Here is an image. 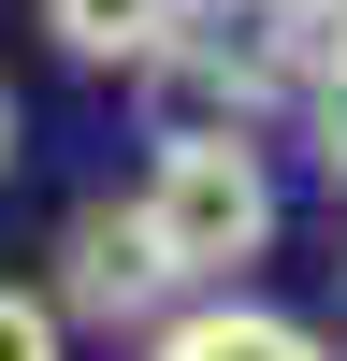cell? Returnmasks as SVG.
<instances>
[{
  "mask_svg": "<svg viewBox=\"0 0 347 361\" xmlns=\"http://www.w3.org/2000/svg\"><path fill=\"white\" fill-rule=\"evenodd\" d=\"M44 29L87 73H174V44L202 29V0H44Z\"/></svg>",
  "mask_w": 347,
  "mask_h": 361,
  "instance_id": "cell-3",
  "label": "cell"
},
{
  "mask_svg": "<svg viewBox=\"0 0 347 361\" xmlns=\"http://www.w3.org/2000/svg\"><path fill=\"white\" fill-rule=\"evenodd\" d=\"M304 130H318V159L347 188V29H318V58H304Z\"/></svg>",
  "mask_w": 347,
  "mask_h": 361,
  "instance_id": "cell-5",
  "label": "cell"
},
{
  "mask_svg": "<svg viewBox=\"0 0 347 361\" xmlns=\"http://www.w3.org/2000/svg\"><path fill=\"white\" fill-rule=\"evenodd\" d=\"M0 361H73V318H58V289H0Z\"/></svg>",
  "mask_w": 347,
  "mask_h": 361,
  "instance_id": "cell-6",
  "label": "cell"
},
{
  "mask_svg": "<svg viewBox=\"0 0 347 361\" xmlns=\"http://www.w3.org/2000/svg\"><path fill=\"white\" fill-rule=\"evenodd\" d=\"M145 361H333L304 333V318H275V304H246V289H202L174 333H145Z\"/></svg>",
  "mask_w": 347,
  "mask_h": 361,
  "instance_id": "cell-4",
  "label": "cell"
},
{
  "mask_svg": "<svg viewBox=\"0 0 347 361\" xmlns=\"http://www.w3.org/2000/svg\"><path fill=\"white\" fill-rule=\"evenodd\" d=\"M145 217H159V246H174V275L188 289H231L260 246H275V159H260L246 130H159V159H145Z\"/></svg>",
  "mask_w": 347,
  "mask_h": 361,
  "instance_id": "cell-1",
  "label": "cell"
},
{
  "mask_svg": "<svg viewBox=\"0 0 347 361\" xmlns=\"http://www.w3.org/2000/svg\"><path fill=\"white\" fill-rule=\"evenodd\" d=\"M333 217H347V188H333Z\"/></svg>",
  "mask_w": 347,
  "mask_h": 361,
  "instance_id": "cell-9",
  "label": "cell"
},
{
  "mask_svg": "<svg viewBox=\"0 0 347 361\" xmlns=\"http://www.w3.org/2000/svg\"><path fill=\"white\" fill-rule=\"evenodd\" d=\"M174 246H159V217L145 202H73L58 217V318H87V333H174Z\"/></svg>",
  "mask_w": 347,
  "mask_h": 361,
  "instance_id": "cell-2",
  "label": "cell"
},
{
  "mask_svg": "<svg viewBox=\"0 0 347 361\" xmlns=\"http://www.w3.org/2000/svg\"><path fill=\"white\" fill-rule=\"evenodd\" d=\"M0 173H15V87H0Z\"/></svg>",
  "mask_w": 347,
  "mask_h": 361,
  "instance_id": "cell-8",
  "label": "cell"
},
{
  "mask_svg": "<svg viewBox=\"0 0 347 361\" xmlns=\"http://www.w3.org/2000/svg\"><path fill=\"white\" fill-rule=\"evenodd\" d=\"M289 15H304V29H347V0H289Z\"/></svg>",
  "mask_w": 347,
  "mask_h": 361,
  "instance_id": "cell-7",
  "label": "cell"
}]
</instances>
